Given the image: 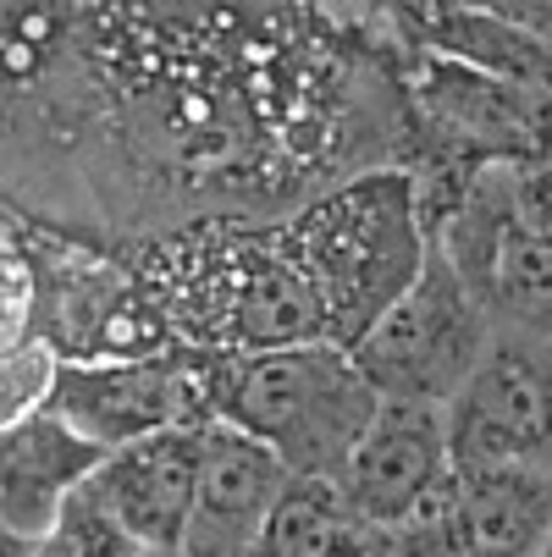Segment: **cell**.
I'll return each mask as SVG.
<instances>
[{"instance_id":"cell-1","label":"cell","mask_w":552,"mask_h":557,"mask_svg":"<svg viewBox=\"0 0 552 557\" xmlns=\"http://www.w3.org/2000/svg\"><path fill=\"white\" fill-rule=\"evenodd\" d=\"M277 255L304 282L321 337L348 354L426 271L431 232L420 221L415 177L365 172L332 188L277 232Z\"/></svg>"},{"instance_id":"cell-2","label":"cell","mask_w":552,"mask_h":557,"mask_svg":"<svg viewBox=\"0 0 552 557\" xmlns=\"http://www.w3.org/2000/svg\"><path fill=\"white\" fill-rule=\"evenodd\" d=\"M210 420L260 442L293 481H338L381 397L332 343L277 354H199Z\"/></svg>"},{"instance_id":"cell-3","label":"cell","mask_w":552,"mask_h":557,"mask_svg":"<svg viewBox=\"0 0 552 557\" xmlns=\"http://www.w3.org/2000/svg\"><path fill=\"white\" fill-rule=\"evenodd\" d=\"M492 343V314L469 298L447 255L431 244L420 282L348 348L381 404L447 409Z\"/></svg>"},{"instance_id":"cell-4","label":"cell","mask_w":552,"mask_h":557,"mask_svg":"<svg viewBox=\"0 0 552 557\" xmlns=\"http://www.w3.org/2000/svg\"><path fill=\"white\" fill-rule=\"evenodd\" d=\"M34 265V343L56 354V364H127V359H172L177 326L133 276L84 255L45 249Z\"/></svg>"},{"instance_id":"cell-5","label":"cell","mask_w":552,"mask_h":557,"mask_svg":"<svg viewBox=\"0 0 552 557\" xmlns=\"http://www.w3.org/2000/svg\"><path fill=\"white\" fill-rule=\"evenodd\" d=\"M431 244L487 314H508L514 332L552 337V237L525 221L514 172H481Z\"/></svg>"},{"instance_id":"cell-6","label":"cell","mask_w":552,"mask_h":557,"mask_svg":"<svg viewBox=\"0 0 552 557\" xmlns=\"http://www.w3.org/2000/svg\"><path fill=\"white\" fill-rule=\"evenodd\" d=\"M458 469L552 474V337L492 332L476 375L442 409Z\"/></svg>"},{"instance_id":"cell-7","label":"cell","mask_w":552,"mask_h":557,"mask_svg":"<svg viewBox=\"0 0 552 557\" xmlns=\"http://www.w3.org/2000/svg\"><path fill=\"white\" fill-rule=\"evenodd\" d=\"M100 453L149 442L161 431H205L210 397L199 381V354L172 359H127V364H56L45 404Z\"/></svg>"},{"instance_id":"cell-8","label":"cell","mask_w":552,"mask_h":557,"mask_svg":"<svg viewBox=\"0 0 552 557\" xmlns=\"http://www.w3.org/2000/svg\"><path fill=\"white\" fill-rule=\"evenodd\" d=\"M552 474L536 469H453L442 503L392 535V557H547Z\"/></svg>"},{"instance_id":"cell-9","label":"cell","mask_w":552,"mask_h":557,"mask_svg":"<svg viewBox=\"0 0 552 557\" xmlns=\"http://www.w3.org/2000/svg\"><path fill=\"white\" fill-rule=\"evenodd\" d=\"M453 447H447V420L431 404H381L370 431L359 436V447L348 453V463L338 469V492L343 503L387 530H415L442 492L453 486Z\"/></svg>"},{"instance_id":"cell-10","label":"cell","mask_w":552,"mask_h":557,"mask_svg":"<svg viewBox=\"0 0 552 557\" xmlns=\"http://www.w3.org/2000/svg\"><path fill=\"white\" fill-rule=\"evenodd\" d=\"M194 304V343L210 354H277L298 343H327L304 282L287 271L277 249H232Z\"/></svg>"},{"instance_id":"cell-11","label":"cell","mask_w":552,"mask_h":557,"mask_svg":"<svg viewBox=\"0 0 552 557\" xmlns=\"http://www.w3.org/2000/svg\"><path fill=\"white\" fill-rule=\"evenodd\" d=\"M199 463H205V431H161L149 442L106 453L84 492L149 557H172L199 492Z\"/></svg>"},{"instance_id":"cell-12","label":"cell","mask_w":552,"mask_h":557,"mask_svg":"<svg viewBox=\"0 0 552 557\" xmlns=\"http://www.w3.org/2000/svg\"><path fill=\"white\" fill-rule=\"evenodd\" d=\"M293 474L249 436L205 425V463H199V492L183 524V541L172 557H255L266 519L277 497L287 492Z\"/></svg>"},{"instance_id":"cell-13","label":"cell","mask_w":552,"mask_h":557,"mask_svg":"<svg viewBox=\"0 0 552 557\" xmlns=\"http://www.w3.org/2000/svg\"><path fill=\"white\" fill-rule=\"evenodd\" d=\"M100 458L106 453L95 442H84L72 425H61L50 409L12 425L0 436V524L34 546L56 524V513L89 486Z\"/></svg>"},{"instance_id":"cell-14","label":"cell","mask_w":552,"mask_h":557,"mask_svg":"<svg viewBox=\"0 0 552 557\" xmlns=\"http://www.w3.org/2000/svg\"><path fill=\"white\" fill-rule=\"evenodd\" d=\"M415 23H420V39L453 66H469L530 95L552 89V45L508 23L498 7H420Z\"/></svg>"},{"instance_id":"cell-15","label":"cell","mask_w":552,"mask_h":557,"mask_svg":"<svg viewBox=\"0 0 552 557\" xmlns=\"http://www.w3.org/2000/svg\"><path fill=\"white\" fill-rule=\"evenodd\" d=\"M255 557H392V535L365 524L332 481H287Z\"/></svg>"},{"instance_id":"cell-16","label":"cell","mask_w":552,"mask_h":557,"mask_svg":"<svg viewBox=\"0 0 552 557\" xmlns=\"http://www.w3.org/2000/svg\"><path fill=\"white\" fill-rule=\"evenodd\" d=\"M426 106L458 127L464 138H476L487 149H536L541 144V95L530 89H514V84H498V77H481V72H469V66H453V61H431V77H426ZM547 116V111H541Z\"/></svg>"},{"instance_id":"cell-17","label":"cell","mask_w":552,"mask_h":557,"mask_svg":"<svg viewBox=\"0 0 552 557\" xmlns=\"http://www.w3.org/2000/svg\"><path fill=\"white\" fill-rule=\"evenodd\" d=\"M28 557H149L89 492H77L61 513H56V524L34 541V552Z\"/></svg>"},{"instance_id":"cell-18","label":"cell","mask_w":552,"mask_h":557,"mask_svg":"<svg viewBox=\"0 0 552 557\" xmlns=\"http://www.w3.org/2000/svg\"><path fill=\"white\" fill-rule=\"evenodd\" d=\"M50 386H56V354L45 343H23L0 359V436L12 425L34 420L45 404H50Z\"/></svg>"},{"instance_id":"cell-19","label":"cell","mask_w":552,"mask_h":557,"mask_svg":"<svg viewBox=\"0 0 552 557\" xmlns=\"http://www.w3.org/2000/svg\"><path fill=\"white\" fill-rule=\"evenodd\" d=\"M34 337V265L17 244L0 237V359Z\"/></svg>"},{"instance_id":"cell-20","label":"cell","mask_w":552,"mask_h":557,"mask_svg":"<svg viewBox=\"0 0 552 557\" xmlns=\"http://www.w3.org/2000/svg\"><path fill=\"white\" fill-rule=\"evenodd\" d=\"M28 552H34L28 541H17V535H12L7 524H0V557H28Z\"/></svg>"},{"instance_id":"cell-21","label":"cell","mask_w":552,"mask_h":557,"mask_svg":"<svg viewBox=\"0 0 552 557\" xmlns=\"http://www.w3.org/2000/svg\"><path fill=\"white\" fill-rule=\"evenodd\" d=\"M547 557H552V552H547Z\"/></svg>"}]
</instances>
